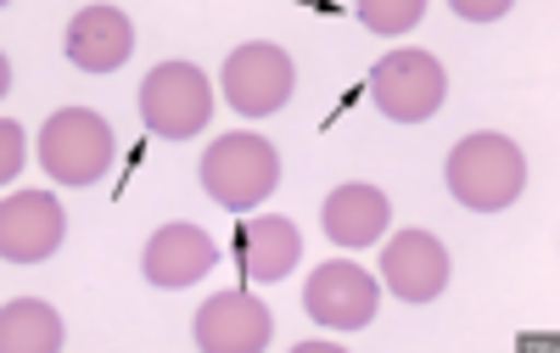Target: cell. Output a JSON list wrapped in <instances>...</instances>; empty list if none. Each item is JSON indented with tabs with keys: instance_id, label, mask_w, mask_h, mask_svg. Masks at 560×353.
<instances>
[{
	"instance_id": "cell-1",
	"label": "cell",
	"mask_w": 560,
	"mask_h": 353,
	"mask_svg": "<svg viewBox=\"0 0 560 353\" xmlns=\"http://www.w3.org/2000/svg\"><path fill=\"white\" fill-rule=\"evenodd\" d=\"M527 191V157L522 146L499 136V129H477L448 152V197L471 213H499Z\"/></svg>"
},
{
	"instance_id": "cell-2",
	"label": "cell",
	"mask_w": 560,
	"mask_h": 353,
	"mask_svg": "<svg viewBox=\"0 0 560 353\" xmlns=\"http://www.w3.org/2000/svg\"><path fill=\"white\" fill-rule=\"evenodd\" d=\"M118 157V141H113V123L90 107H62L45 118L39 129V163L57 186H96L107 180V168Z\"/></svg>"
},
{
	"instance_id": "cell-3",
	"label": "cell",
	"mask_w": 560,
	"mask_h": 353,
	"mask_svg": "<svg viewBox=\"0 0 560 353\" xmlns=\"http://www.w3.org/2000/svg\"><path fill=\"white\" fill-rule=\"evenodd\" d=\"M197 174H202V186H208V197H213L219 208L247 213V208H258V202L280 186V152H275L264 136H247V129H236V136H219V141L202 152Z\"/></svg>"
},
{
	"instance_id": "cell-4",
	"label": "cell",
	"mask_w": 560,
	"mask_h": 353,
	"mask_svg": "<svg viewBox=\"0 0 560 353\" xmlns=\"http://www.w3.org/2000/svg\"><path fill=\"white\" fill-rule=\"evenodd\" d=\"M213 118V84L197 62H158L140 84V123L163 141H191Z\"/></svg>"
},
{
	"instance_id": "cell-5",
	"label": "cell",
	"mask_w": 560,
	"mask_h": 353,
	"mask_svg": "<svg viewBox=\"0 0 560 353\" xmlns=\"http://www.w3.org/2000/svg\"><path fill=\"white\" fill-rule=\"evenodd\" d=\"M370 96L393 123H427L443 96H448V73L432 51H387L376 68H370Z\"/></svg>"
},
{
	"instance_id": "cell-6",
	"label": "cell",
	"mask_w": 560,
	"mask_h": 353,
	"mask_svg": "<svg viewBox=\"0 0 560 353\" xmlns=\"http://www.w3.org/2000/svg\"><path fill=\"white\" fill-rule=\"evenodd\" d=\"M298 91V68L292 57L269 46V39H247V46L230 51L224 62V102L236 107L242 118H269L292 102Z\"/></svg>"
},
{
	"instance_id": "cell-7",
	"label": "cell",
	"mask_w": 560,
	"mask_h": 353,
	"mask_svg": "<svg viewBox=\"0 0 560 353\" xmlns=\"http://www.w3.org/2000/svg\"><path fill=\"white\" fill-rule=\"evenodd\" d=\"M303 308L325 331H364L382 308V286L353 258H325L303 286Z\"/></svg>"
},
{
	"instance_id": "cell-8",
	"label": "cell",
	"mask_w": 560,
	"mask_h": 353,
	"mask_svg": "<svg viewBox=\"0 0 560 353\" xmlns=\"http://www.w3.org/2000/svg\"><path fill=\"white\" fill-rule=\"evenodd\" d=\"M68 236V213L51 191H12L0 202V258L7 263H45Z\"/></svg>"
},
{
	"instance_id": "cell-9",
	"label": "cell",
	"mask_w": 560,
	"mask_h": 353,
	"mask_svg": "<svg viewBox=\"0 0 560 353\" xmlns=\"http://www.w3.org/2000/svg\"><path fill=\"white\" fill-rule=\"evenodd\" d=\"M269 342H275V320L253 292H219L197 308L202 353H264Z\"/></svg>"
},
{
	"instance_id": "cell-10",
	"label": "cell",
	"mask_w": 560,
	"mask_h": 353,
	"mask_svg": "<svg viewBox=\"0 0 560 353\" xmlns=\"http://www.w3.org/2000/svg\"><path fill=\"white\" fill-rule=\"evenodd\" d=\"M382 281L404 303H432L448 292V247L432 231H404L382 252Z\"/></svg>"
},
{
	"instance_id": "cell-11",
	"label": "cell",
	"mask_w": 560,
	"mask_h": 353,
	"mask_svg": "<svg viewBox=\"0 0 560 353\" xmlns=\"http://www.w3.org/2000/svg\"><path fill=\"white\" fill-rule=\"evenodd\" d=\"M213 263H219L213 236L202 225H185V219H179V225H163L147 242V252H140V275H147L152 286H163V292H179V286L202 281Z\"/></svg>"
},
{
	"instance_id": "cell-12",
	"label": "cell",
	"mask_w": 560,
	"mask_h": 353,
	"mask_svg": "<svg viewBox=\"0 0 560 353\" xmlns=\"http://www.w3.org/2000/svg\"><path fill=\"white\" fill-rule=\"evenodd\" d=\"M298 258H303V236L287 213H258L242 225L236 236V263H242V275L269 286V281H287L298 270Z\"/></svg>"
},
{
	"instance_id": "cell-13",
	"label": "cell",
	"mask_w": 560,
	"mask_h": 353,
	"mask_svg": "<svg viewBox=\"0 0 560 353\" xmlns=\"http://www.w3.org/2000/svg\"><path fill=\"white\" fill-rule=\"evenodd\" d=\"M135 51V23L118 7H84L68 23V62L84 73H113Z\"/></svg>"
},
{
	"instance_id": "cell-14",
	"label": "cell",
	"mask_w": 560,
	"mask_h": 353,
	"mask_svg": "<svg viewBox=\"0 0 560 353\" xmlns=\"http://www.w3.org/2000/svg\"><path fill=\"white\" fill-rule=\"evenodd\" d=\"M319 225L337 247H370L387 225H393V202L376 186H337L319 208Z\"/></svg>"
},
{
	"instance_id": "cell-15",
	"label": "cell",
	"mask_w": 560,
	"mask_h": 353,
	"mask_svg": "<svg viewBox=\"0 0 560 353\" xmlns=\"http://www.w3.org/2000/svg\"><path fill=\"white\" fill-rule=\"evenodd\" d=\"M62 315L39 297H12L0 308V348L7 353H57L62 348Z\"/></svg>"
},
{
	"instance_id": "cell-16",
	"label": "cell",
	"mask_w": 560,
	"mask_h": 353,
	"mask_svg": "<svg viewBox=\"0 0 560 353\" xmlns=\"http://www.w3.org/2000/svg\"><path fill=\"white\" fill-rule=\"evenodd\" d=\"M353 17L370 28V34H409L420 17H427V0H359Z\"/></svg>"
},
{
	"instance_id": "cell-17",
	"label": "cell",
	"mask_w": 560,
	"mask_h": 353,
	"mask_svg": "<svg viewBox=\"0 0 560 353\" xmlns=\"http://www.w3.org/2000/svg\"><path fill=\"white\" fill-rule=\"evenodd\" d=\"M18 168H23V123L0 118V180H18Z\"/></svg>"
},
{
	"instance_id": "cell-18",
	"label": "cell",
	"mask_w": 560,
	"mask_h": 353,
	"mask_svg": "<svg viewBox=\"0 0 560 353\" xmlns=\"http://www.w3.org/2000/svg\"><path fill=\"white\" fill-rule=\"evenodd\" d=\"M510 12V0H454V17L459 23H493Z\"/></svg>"
},
{
	"instance_id": "cell-19",
	"label": "cell",
	"mask_w": 560,
	"mask_h": 353,
	"mask_svg": "<svg viewBox=\"0 0 560 353\" xmlns=\"http://www.w3.org/2000/svg\"><path fill=\"white\" fill-rule=\"evenodd\" d=\"M298 353H337V348L325 342V337H308V342H298Z\"/></svg>"
}]
</instances>
